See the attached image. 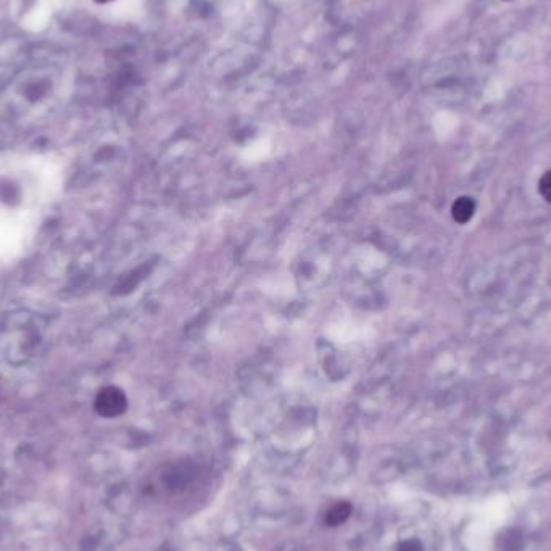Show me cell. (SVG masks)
Here are the masks:
<instances>
[{
    "label": "cell",
    "instance_id": "cell-1",
    "mask_svg": "<svg viewBox=\"0 0 551 551\" xmlns=\"http://www.w3.org/2000/svg\"><path fill=\"white\" fill-rule=\"evenodd\" d=\"M128 408V398L118 387H105L95 396V411L104 418H116Z\"/></svg>",
    "mask_w": 551,
    "mask_h": 551
},
{
    "label": "cell",
    "instance_id": "cell-2",
    "mask_svg": "<svg viewBox=\"0 0 551 551\" xmlns=\"http://www.w3.org/2000/svg\"><path fill=\"white\" fill-rule=\"evenodd\" d=\"M352 511H353V506H352V503H348V502H339V503L333 504L324 516L326 526L337 527L340 524H344V522L350 517V515H352Z\"/></svg>",
    "mask_w": 551,
    "mask_h": 551
},
{
    "label": "cell",
    "instance_id": "cell-3",
    "mask_svg": "<svg viewBox=\"0 0 551 551\" xmlns=\"http://www.w3.org/2000/svg\"><path fill=\"white\" fill-rule=\"evenodd\" d=\"M475 212V203L473 199L469 197H460L456 200L455 203H453V208H451V214L453 218H455L456 223H468L471 218H473V214Z\"/></svg>",
    "mask_w": 551,
    "mask_h": 551
},
{
    "label": "cell",
    "instance_id": "cell-4",
    "mask_svg": "<svg viewBox=\"0 0 551 551\" xmlns=\"http://www.w3.org/2000/svg\"><path fill=\"white\" fill-rule=\"evenodd\" d=\"M539 190L546 202L551 203V171H546L539 182Z\"/></svg>",
    "mask_w": 551,
    "mask_h": 551
},
{
    "label": "cell",
    "instance_id": "cell-5",
    "mask_svg": "<svg viewBox=\"0 0 551 551\" xmlns=\"http://www.w3.org/2000/svg\"><path fill=\"white\" fill-rule=\"evenodd\" d=\"M398 551H423V546L418 540H406L400 543Z\"/></svg>",
    "mask_w": 551,
    "mask_h": 551
},
{
    "label": "cell",
    "instance_id": "cell-6",
    "mask_svg": "<svg viewBox=\"0 0 551 551\" xmlns=\"http://www.w3.org/2000/svg\"><path fill=\"white\" fill-rule=\"evenodd\" d=\"M95 2H99V3H106V2H111V0H95Z\"/></svg>",
    "mask_w": 551,
    "mask_h": 551
}]
</instances>
